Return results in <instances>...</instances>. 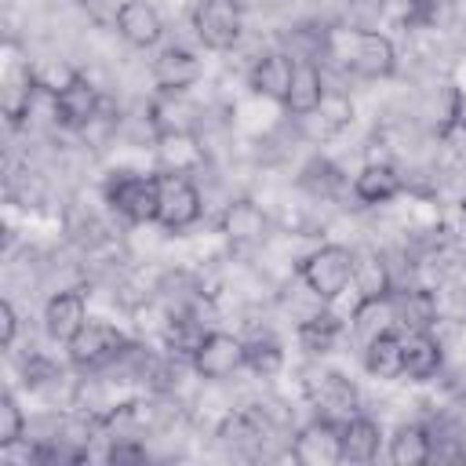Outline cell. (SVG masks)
<instances>
[{
  "label": "cell",
  "instance_id": "1",
  "mask_svg": "<svg viewBox=\"0 0 466 466\" xmlns=\"http://www.w3.org/2000/svg\"><path fill=\"white\" fill-rule=\"evenodd\" d=\"M328 51L342 58V66L364 80H386L397 73V51L393 40L379 29H342L339 36H328Z\"/></svg>",
  "mask_w": 466,
  "mask_h": 466
},
{
  "label": "cell",
  "instance_id": "2",
  "mask_svg": "<svg viewBox=\"0 0 466 466\" xmlns=\"http://www.w3.org/2000/svg\"><path fill=\"white\" fill-rule=\"evenodd\" d=\"M353 251L342 248V244H324L317 248L313 255L302 258L299 273H302V284L320 299V302H335L350 284H353Z\"/></svg>",
  "mask_w": 466,
  "mask_h": 466
},
{
  "label": "cell",
  "instance_id": "3",
  "mask_svg": "<svg viewBox=\"0 0 466 466\" xmlns=\"http://www.w3.org/2000/svg\"><path fill=\"white\" fill-rule=\"evenodd\" d=\"M106 204L124 215L135 226L157 222V204H160V189H157V175H135V171H113L106 182Z\"/></svg>",
  "mask_w": 466,
  "mask_h": 466
},
{
  "label": "cell",
  "instance_id": "4",
  "mask_svg": "<svg viewBox=\"0 0 466 466\" xmlns=\"http://www.w3.org/2000/svg\"><path fill=\"white\" fill-rule=\"evenodd\" d=\"M157 189H160L157 226H164L167 233H182V229H189L200 218L204 200H200V189L189 182V175H182V171H160L157 175Z\"/></svg>",
  "mask_w": 466,
  "mask_h": 466
},
{
  "label": "cell",
  "instance_id": "5",
  "mask_svg": "<svg viewBox=\"0 0 466 466\" xmlns=\"http://www.w3.org/2000/svg\"><path fill=\"white\" fill-rule=\"evenodd\" d=\"M66 346H69V360H73L76 368L95 371V368L116 364L131 342L124 339V331H120L116 324H109V320H91V317H87V324H84Z\"/></svg>",
  "mask_w": 466,
  "mask_h": 466
},
{
  "label": "cell",
  "instance_id": "6",
  "mask_svg": "<svg viewBox=\"0 0 466 466\" xmlns=\"http://www.w3.org/2000/svg\"><path fill=\"white\" fill-rule=\"evenodd\" d=\"M193 29L204 47L229 51L240 40V4L237 0H197Z\"/></svg>",
  "mask_w": 466,
  "mask_h": 466
},
{
  "label": "cell",
  "instance_id": "7",
  "mask_svg": "<svg viewBox=\"0 0 466 466\" xmlns=\"http://www.w3.org/2000/svg\"><path fill=\"white\" fill-rule=\"evenodd\" d=\"M189 364H193V371L200 379H211V382L229 379L233 371L244 368V342L237 335H229V331H208L200 350L189 357Z\"/></svg>",
  "mask_w": 466,
  "mask_h": 466
},
{
  "label": "cell",
  "instance_id": "8",
  "mask_svg": "<svg viewBox=\"0 0 466 466\" xmlns=\"http://www.w3.org/2000/svg\"><path fill=\"white\" fill-rule=\"evenodd\" d=\"M55 120L69 131H87L102 109V98H98V87L87 80V76H73L66 87H58L55 95Z\"/></svg>",
  "mask_w": 466,
  "mask_h": 466
},
{
  "label": "cell",
  "instance_id": "9",
  "mask_svg": "<svg viewBox=\"0 0 466 466\" xmlns=\"http://www.w3.org/2000/svg\"><path fill=\"white\" fill-rule=\"evenodd\" d=\"M386 306L393 328L400 331H430L437 324V299L426 288H393Z\"/></svg>",
  "mask_w": 466,
  "mask_h": 466
},
{
  "label": "cell",
  "instance_id": "10",
  "mask_svg": "<svg viewBox=\"0 0 466 466\" xmlns=\"http://www.w3.org/2000/svg\"><path fill=\"white\" fill-rule=\"evenodd\" d=\"M200 80V58L186 47H160L153 58V84L164 95H182Z\"/></svg>",
  "mask_w": 466,
  "mask_h": 466
},
{
  "label": "cell",
  "instance_id": "11",
  "mask_svg": "<svg viewBox=\"0 0 466 466\" xmlns=\"http://www.w3.org/2000/svg\"><path fill=\"white\" fill-rule=\"evenodd\" d=\"M441 364H444V350L430 331H404V339H400V379L426 382L441 371Z\"/></svg>",
  "mask_w": 466,
  "mask_h": 466
},
{
  "label": "cell",
  "instance_id": "12",
  "mask_svg": "<svg viewBox=\"0 0 466 466\" xmlns=\"http://www.w3.org/2000/svg\"><path fill=\"white\" fill-rule=\"evenodd\" d=\"M116 33L131 44V47H153L164 36V18L153 4L146 0H124L116 7Z\"/></svg>",
  "mask_w": 466,
  "mask_h": 466
},
{
  "label": "cell",
  "instance_id": "13",
  "mask_svg": "<svg viewBox=\"0 0 466 466\" xmlns=\"http://www.w3.org/2000/svg\"><path fill=\"white\" fill-rule=\"evenodd\" d=\"M84 324H87L84 291L69 288V291H58V295L47 299V306H44V331H47L55 342H69Z\"/></svg>",
  "mask_w": 466,
  "mask_h": 466
},
{
  "label": "cell",
  "instance_id": "14",
  "mask_svg": "<svg viewBox=\"0 0 466 466\" xmlns=\"http://www.w3.org/2000/svg\"><path fill=\"white\" fill-rule=\"evenodd\" d=\"M288 113L295 116H309L324 106V76L317 69L313 58H295V69H291V84H288V95L280 102Z\"/></svg>",
  "mask_w": 466,
  "mask_h": 466
},
{
  "label": "cell",
  "instance_id": "15",
  "mask_svg": "<svg viewBox=\"0 0 466 466\" xmlns=\"http://www.w3.org/2000/svg\"><path fill=\"white\" fill-rule=\"evenodd\" d=\"M295 459L306 466H320V462H342L339 455V422L331 419H313L306 430H299L295 437Z\"/></svg>",
  "mask_w": 466,
  "mask_h": 466
},
{
  "label": "cell",
  "instance_id": "16",
  "mask_svg": "<svg viewBox=\"0 0 466 466\" xmlns=\"http://www.w3.org/2000/svg\"><path fill=\"white\" fill-rule=\"evenodd\" d=\"M382 444V430L375 419L368 415H350L346 422H339V455L342 462H371L379 455Z\"/></svg>",
  "mask_w": 466,
  "mask_h": 466
},
{
  "label": "cell",
  "instance_id": "17",
  "mask_svg": "<svg viewBox=\"0 0 466 466\" xmlns=\"http://www.w3.org/2000/svg\"><path fill=\"white\" fill-rule=\"evenodd\" d=\"M313 404L320 419L331 422H346L350 415H357V390L350 386V379H342L339 371L320 375V382L313 386Z\"/></svg>",
  "mask_w": 466,
  "mask_h": 466
},
{
  "label": "cell",
  "instance_id": "18",
  "mask_svg": "<svg viewBox=\"0 0 466 466\" xmlns=\"http://www.w3.org/2000/svg\"><path fill=\"white\" fill-rule=\"evenodd\" d=\"M291 69H295V58H291V55H284V51L262 55V58L251 66V91L262 95V98L284 102L288 84H291Z\"/></svg>",
  "mask_w": 466,
  "mask_h": 466
},
{
  "label": "cell",
  "instance_id": "19",
  "mask_svg": "<svg viewBox=\"0 0 466 466\" xmlns=\"http://www.w3.org/2000/svg\"><path fill=\"white\" fill-rule=\"evenodd\" d=\"M400 339L404 331L390 324L364 342V368L375 379H400Z\"/></svg>",
  "mask_w": 466,
  "mask_h": 466
},
{
  "label": "cell",
  "instance_id": "20",
  "mask_svg": "<svg viewBox=\"0 0 466 466\" xmlns=\"http://www.w3.org/2000/svg\"><path fill=\"white\" fill-rule=\"evenodd\" d=\"M433 459V433L419 422H404L390 437V462L393 466H422Z\"/></svg>",
  "mask_w": 466,
  "mask_h": 466
},
{
  "label": "cell",
  "instance_id": "21",
  "mask_svg": "<svg viewBox=\"0 0 466 466\" xmlns=\"http://www.w3.org/2000/svg\"><path fill=\"white\" fill-rule=\"evenodd\" d=\"M222 233L233 240V244H255L266 237V215L255 200H233L226 211H222Z\"/></svg>",
  "mask_w": 466,
  "mask_h": 466
},
{
  "label": "cell",
  "instance_id": "22",
  "mask_svg": "<svg viewBox=\"0 0 466 466\" xmlns=\"http://www.w3.org/2000/svg\"><path fill=\"white\" fill-rule=\"evenodd\" d=\"M353 193L364 204H386L400 193V175L390 164H364L353 178Z\"/></svg>",
  "mask_w": 466,
  "mask_h": 466
},
{
  "label": "cell",
  "instance_id": "23",
  "mask_svg": "<svg viewBox=\"0 0 466 466\" xmlns=\"http://www.w3.org/2000/svg\"><path fill=\"white\" fill-rule=\"evenodd\" d=\"M353 288H357V302H379V299H390L393 291V280H390V269L379 255H357L353 258Z\"/></svg>",
  "mask_w": 466,
  "mask_h": 466
},
{
  "label": "cell",
  "instance_id": "24",
  "mask_svg": "<svg viewBox=\"0 0 466 466\" xmlns=\"http://www.w3.org/2000/svg\"><path fill=\"white\" fill-rule=\"evenodd\" d=\"M342 339V320L331 313V309H320L313 317H306L299 324V346L309 353V357H324L335 350V342Z\"/></svg>",
  "mask_w": 466,
  "mask_h": 466
},
{
  "label": "cell",
  "instance_id": "25",
  "mask_svg": "<svg viewBox=\"0 0 466 466\" xmlns=\"http://www.w3.org/2000/svg\"><path fill=\"white\" fill-rule=\"evenodd\" d=\"M280 364H284V350H280L277 339L258 335V339L244 342V368H251L255 375H262V379H266V375H277Z\"/></svg>",
  "mask_w": 466,
  "mask_h": 466
},
{
  "label": "cell",
  "instance_id": "26",
  "mask_svg": "<svg viewBox=\"0 0 466 466\" xmlns=\"http://www.w3.org/2000/svg\"><path fill=\"white\" fill-rule=\"evenodd\" d=\"M204 324L197 320V317H175L171 324H167V350L171 353H178V357H193L197 350H200V342H204Z\"/></svg>",
  "mask_w": 466,
  "mask_h": 466
},
{
  "label": "cell",
  "instance_id": "27",
  "mask_svg": "<svg viewBox=\"0 0 466 466\" xmlns=\"http://www.w3.org/2000/svg\"><path fill=\"white\" fill-rule=\"evenodd\" d=\"M459 120H462V95H459V87L444 84V91H441V98H437L433 127H437V135H441V138H448V135L455 131V124H459Z\"/></svg>",
  "mask_w": 466,
  "mask_h": 466
},
{
  "label": "cell",
  "instance_id": "28",
  "mask_svg": "<svg viewBox=\"0 0 466 466\" xmlns=\"http://www.w3.org/2000/svg\"><path fill=\"white\" fill-rule=\"evenodd\" d=\"M25 433V415L11 393L0 397V448H15Z\"/></svg>",
  "mask_w": 466,
  "mask_h": 466
},
{
  "label": "cell",
  "instance_id": "29",
  "mask_svg": "<svg viewBox=\"0 0 466 466\" xmlns=\"http://www.w3.org/2000/svg\"><path fill=\"white\" fill-rule=\"evenodd\" d=\"M339 171L328 164V160H313L306 171H302V186L309 189V193H320V197H331L335 189H339Z\"/></svg>",
  "mask_w": 466,
  "mask_h": 466
},
{
  "label": "cell",
  "instance_id": "30",
  "mask_svg": "<svg viewBox=\"0 0 466 466\" xmlns=\"http://www.w3.org/2000/svg\"><path fill=\"white\" fill-rule=\"evenodd\" d=\"M106 459L116 462V466H124V462H146L149 455H146V448H142L138 441H116V444L106 451Z\"/></svg>",
  "mask_w": 466,
  "mask_h": 466
},
{
  "label": "cell",
  "instance_id": "31",
  "mask_svg": "<svg viewBox=\"0 0 466 466\" xmlns=\"http://www.w3.org/2000/svg\"><path fill=\"white\" fill-rule=\"evenodd\" d=\"M18 335V317L11 302H0V346H11Z\"/></svg>",
  "mask_w": 466,
  "mask_h": 466
},
{
  "label": "cell",
  "instance_id": "32",
  "mask_svg": "<svg viewBox=\"0 0 466 466\" xmlns=\"http://www.w3.org/2000/svg\"><path fill=\"white\" fill-rule=\"evenodd\" d=\"M84 4H95V0H84Z\"/></svg>",
  "mask_w": 466,
  "mask_h": 466
}]
</instances>
